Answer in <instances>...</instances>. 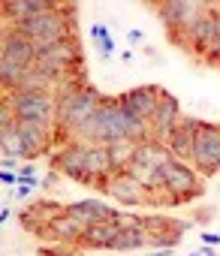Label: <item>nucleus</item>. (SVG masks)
I'll use <instances>...</instances> for the list:
<instances>
[{
  "label": "nucleus",
  "instance_id": "nucleus-1",
  "mask_svg": "<svg viewBox=\"0 0 220 256\" xmlns=\"http://www.w3.org/2000/svg\"><path fill=\"white\" fill-rule=\"evenodd\" d=\"M102 100H106V96H102L96 88H90V84L82 88V90H76V94L58 96V120H54L58 139H60V133H66L70 142H72V136L88 124V118L96 112V106H100Z\"/></svg>",
  "mask_w": 220,
  "mask_h": 256
},
{
  "label": "nucleus",
  "instance_id": "nucleus-2",
  "mask_svg": "<svg viewBox=\"0 0 220 256\" xmlns=\"http://www.w3.org/2000/svg\"><path fill=\"white\" fill-rule=\"evenodd\" d=\"M169 160H175V157H172V151H169L166 145H160V142H142V145L136 148V157H133V163H130L127 172H130L133 178H139V181L151 190V196H154V193L163 190L160 172H163V166H166Z\"/></svg>",
  "mask_w": 220,
  "mask_h": 256
},
{
  "label": "nucleus",
  "instance_id": "nucleus-3",
  "mask_svg": "<svg viewBox=\"0 0 220 256\" xmlns=\"http://www.w3.org/2000/svg\"><path fill=\"white\" fill-rule=\"evenodd\" d=\"M4 102L12 106L18 120H34V124H46L54 130L58 120V96L54 94H36V90H12L4 96Z\"/></svg>",
  "mask_w": 220,
  "mask_h": 256
},
{
  "label": "nucleus",
  "instance_id": "nucleus-4",
  "mask_svg": "<svg viewBox=\"0 0 220 256\" xmlns=\"http://www.w3.org/2000/svg\"><path fill=\"white\" fill-rule=\"evenodd\" d=\"M154 10L160 12V22L172 34V40L184 42L193 24L208 12V4H202V0H166V4H157Z\"/></svg>",
  "mask_w": 220,
  "mask_h": 256
},
{
  "label": "nucleus",
  "instance_id": "nucleus-5",
  "mask_svg": "<svg viewBox=\"0 0 220 256\" xmlns=\"http://www.w3.org/2000/svg\"><path fill=\"white\" fill-rule=\"evenodd\" d=\"M163 178V190L172 196V205H181V202H190L196 196H202V184H199V172L181 160H169L160 172Z\"/></svg>",
  "mask_w": 220,
  "mask_h": 256
},
{
  "label": "nucleus",
  "instance_id": "nucleus-6",
  "mask_svg": "<svg viewBox=\"0 0 220 256\" xmlns=\"http://www.w3.org/2000/svg\"><path fill=\"white\" fill-rule=\"evenodd\" d=\"M34 66L40 72H46L48 78H54V82L64 78V76H70L72 66H82V46H78V40L72 36V40L48 46L46 52H40V58H36Z\"/></svg>",
  "mask_w": 220,
  "mask_h": 256
},
{
  "label": "nucleus",
  "instance_id": "nucleus-7",
  "mask_svg": "<svg viewBox=\"0 0 220 256\" xmlns=\"http://www.w3.org/2000/svg\"><path fill=\"white\" fill-rule=\"evenodd\" d=\"M190 166H193L199 175H208V178L220 172V124L202 120V126L196 130Z\"/></svg>",
  "mask_w": 220,
  "mask_h": 256
},
{
  "label": "nucleus",
  "instance_id": "nucleus-8",
  "mask_svg": "<svg viewBox=\"0 0 220 256\" xmlns=\"http://www.w3.org/2000/svg\"><path fill=\"white\" fill-rule=\"evenodd\" d=\"M84 154H88V142H66V145H60V148L54 151L52 166H54V172H60L64 178H72V181L90 187V178H88V172H84Z\"/></svg>",
  "mask_w": 220,
  "mask_h": 256
},
{
  "label": "nucleus",
  "instance_id": "nucleus-9",
  "mask_svg": "<svg viewBox=\"0 0 220 256\" xmlns=\"http://www.w3.org/2000/svg\"><path fill=\"white\" fill-rule=\"evenodd\" d=\"M148 124H151V142L166 145V142L172 139V133L178 130V124H181V106H178V100L163 90L160 106H157V112L151 114Z\"/></svg>",
  "mask_w": 220,
  "mask_h": 256
},
{
  "label": "nucleus",
  "instance_id": "nucleus-10",
  "mask_svg": "<svg viewBox=\"0 0 220 256\" xmlns=\"http://www.w3.org/2000/svg\"><path fill=\"white\" fill-rule=\"evenodd\" d=\"M0 58H4V60H12V64H18V66H34L36 58H40V52H36V46H34L30 36L18 34V30L6 22V30H4V52H0Z\"/></svg>",
  "mask_w": 220,
  "mask_h": 256
},
{
  "label": "nucleus",
  "instance_id": "nucleus-11",
  "mask_svg": "<svg viewBox=\"0 0 220 256\" xmlns=\"http://www.w3.org/2000/svg\"><path fill=\"white\" fill-rule=\"evenodd\" d=\"M108 196L115 202H121V205H145V202H151V190L139 178H133L130 172L112 175V181H108Z\"/></svg>",
  "mask_w": 220,
  "mask_h": 256
},
{
  "label": "nucleus",
  "instance_id": "nucleus-12",
  "mask_svg": "<svg viewBox=\"0 0 220 256\" xmlns=\"http://www.w3.org/2000/svg\"><path fill=\"white\" fill-rule=\"evenodd\" d=\"M160 96H163V90H160L157 84H139V88H133V90H127V94H118V106L136 112V114L145 118V120H151V114H154L157 106H160Z\"/></svg>",
  "mask_w": 220,
  "mask_h": 256
},
{
  "label": "nucleus",
  "instance_id": "nucleus-13",
  "mask_svg": "<svg viewBox=\"0 0 220 256\" xmlns=\"http://www.w3.org/2000/svg\"><path fill=\"white\" fill-rule=\"evenodd\" d=\"M202 126V120L199 118H190V114H181V124H178V130L172 133V139L166 142V148L172 151V157L175 160H181V163H187L190 166V160H193V142H196V130Z\"/></svg>",
  "mask_w": 220,
  "mask_h": 256
},
{
  "label": "nucleus",
  "instance_id": "nucleus-14",
  "mask_svg": "<svg viewBox=\"0 0 220 256\" xmlns=\"http://www.w3.org/2000/svg\"><path fill=\"white\" fill-rule=\"evenodd\" d=\"M16 126H18V136H22V139H24V145H28L30 160H36L40 154H46V151L52 148V142H54V130H52V126H46V124L18 120Z\"/></svg>",
  "mask_w": 220,
  "mask_h": 256
},
{
  "label": "nucleus",
  "instance_id": "nucleus-15",
  "mask_svg": "<svg viewBox=\"0 0 220 256\" xmlns=\"http://www.w3.org/2000/svg\"><path fill=\"white\" fill-rule=\"evenodd\" d=\"M82 232H84V226H82L78 220H72L70 214H60V217H54L46 229H40L36 235H40V238H48V241H54V244L72 247V244H78Z\"/></svg>",
  "mask_w": 220,
  "mask_h": 256
},
{
  "label": "nucleus",
  "instance_id": "nucleus-16",
  "mask_svg": "<svg viewBox=\"0 0 220 256\" xmlns=\"http://www.w3.org/2000/svg\"><path fill=\"white\" fill-rule=\"evenodd\" d=\"M66 214L72 220H78L82 226H94V223H106V220H115L118 208H108L96 199H82V202H70L66 205Z\"/></svg>",
  "mask_w": 220,
  "mask_h": 256
},
{
  "label": "nucleus",
  "instance_id": "nucleus-17",
  "mask_svg": "<svg viewBox=\"0 0 220 256\" xmlns=\"http://www.w3.org/2000/svg\"><path fill=\"white\" fill-rule=\"evenodd\" d=\"M60 214H66V205H58V202H34L28 211H22L18 214V220H22V226L28 229V232H40V229H46L54 217H60Z\"/></svg>",
  "mask_w": 220,
  "mask_h": 256
},
{
  "label": "nucleus",
  "instance_id": "nucleus-18",
  "mask_svg": "<svg viewBox=\"0 0 220 256\" xmlns=\"http://www.w3.org/2000/svg\"><path fill=\"white\" fill-rule=\"evenodd\" d=\"M118 235H121V229L115 226V220L94 223V226H84V232H82V238H78V247H90V250H115Z\"/></svg>",
  "mask_w": 220,
  "mask_h": 256
},
{
  "label": "nucleus",
  "instance_id": "nucleus-19",
  "mask_svg": "<svg viewBox=\"0 0 220 256\" xmlns=\"http://www.w3.org/2000/svg\"><path fill=\"white\" fill-rule=\"evenodd\" d=\"M54 6L58 4H48V0H6L4 4V18L10 24H22V22L40 16V12H48Z\"/></svg>",
  "mask_w": 220,
  "mask_h": 256
},
{
  "label": "nucleus",
  "instance_id": "nucleus-20",
  "mask_svg": "<svg viewBox=\"0 0 220 256\" xmlns=\"http://www.w3.org/2000/svg\"><path fill=\"white\" fill-rule=\"evenodd\" d=\"M0 151L10 154V157H18V160H30L28 145H24V139L18 136V126H16V124H12V126H0Z\"/></svg>",
  "mask_w": 220,
  "mask_h": 256
},
{
  "label": "nucleus",
  "instance_id": "nucleus-21",
  "mask_svg": "<svg viewBox=\"0 0 220 256\" xmlns=\"http://www.w3.org/2000/svg\"><path fill=\"white\" fill-rule=\"evenodd\" d=\"M136 148H139V142H118V145L108 148V157H112V175L130 169V163L136 157Z\"/></svg>",
  "mask_w": 220,
  "mask_h": 256
},
{
  "label": "nucleus",
  "instance_id": "nucleus-22",
  "mask_svg": "<svg viewBox=\"0 0 220 256\" xmlns=\"http://www.w3.org/2000/svg\"><path fill=\"white\" fill-rule=\"evenodd\" d=\"M145 244H148V235H145L142 226H136V229H121V235L115 241V250H139Z\"/></svg>",
  "mask_w": 220,
  "mask_h": 256
},
{
  "label": "nucleus",
  "instance_id": "nucleus-23",
  "mask_svg": "<svg viewBox=\"0 0 220 256\" xmlns=\"http://www.w3.org/2000/svg\"><path fill=\"white\" fill-rule=\"evenodd\" d=\"M90 36L96 40V46H100V54H102V60L115 52V40H112V34H108V28L106 24H90Z\"/></svg>",
  "mask_w": 220,
  "mask_h": 256
},
{
  "label": "nucleus",
  "instance_id": "nucleus-24",
  "mask_svg": "<svg viewBox=\"0 0 220 256\" xmlns=\"http://www.w3.org/2000/svg\"><path fill=\"white\" fill-rule=\"evenodd\" d=\"M115 226H118V229H136V226H142V217H139V214L118 211V214H115Z\"/></svg>",
  "mask_w": 220,
  "mask_h": 256
},
{
  "label": "nucleus",
  "instance_id": "nucleus-25",
  "mask_svg": "<svg viewBox=\"0 0 220 256\" xmlns=\"http://www.w3.org/2000/svg\"><path fill=\"white\" fill-rule=\"evenodd\" d=\"M40 256H72V253H70V247L58 244V247H40Z\"/></svg>",
  "mask_w": 220,
  "mask_h": 256
},
{
  "label": "nucleus",
  "instance_id": "nucleus-26",
  "mask_svg": "<svg viewBox=\"0 0 220 256\" xmlns=\"http://www.w3.org/2000/svg\"><path fill=\"white\" fill-rule=\"evenodd\" d=\"M199 238H202V244H211V247L220 244V232H202Z\"/></svg>",
  "mask_w": 220,
  "mask_h": 256
},
{
  "label": "nucleus",
  "instance_id": "nucleus-27",
  "mask_svg": "<svg viewBox=\"0 0 220 256\" xmlns=\"http://www.w3.org/2000/svg\"><path fill=\"white\" fill-rule=\"evenodd\" d=\"M0 181H4V184H18V172H6V169H0Z\"/></svg>",
  "mask_w": 220,
  "mask_h": 256
},
{
  "label": "nucleus",
  "instance_id": "nucleus-28",
  "mask_svg": "<svg viewBox=\"0 0 220 256\" xmlns=\"http://www.w3.org/2000/svg\"><path fill=\"white\" fill-rule=\"evenodd\" d=\"M142 40H145V34H142V30H130V34H127V42H130V46H139Z\"/></svg>",
  "mask_w": 220,
  "mask_h": 256
},
{
  "label": "nucleus",
  "instance_id": "nucleus-29",
  "mask_svg": "<svg viewBox=\"0 0 220 256\" xmlns=\"http://www.w3.org/2000/svg\"><path fill=\"white\" fill-rule=\"evenodd\" d=\"M30 190H34V187H28V184H18V187H16V199H28V196H30Z\"/></svg>",
  "mask_w": 220,
  "mask_h": 256
},
{
  "label": "nucleus",
  "instance_id": "nucleus-30",
  "mask_svg": "<svg viewBox=\"0 0 220 256\" xmlns=\"http://www.w3.org/2000/svg\"><path fill=\"white\" fill-rule=\"evenodd\" d=\"M18 175H36V166H34V163H28V166H22V169H18Z\"/></svg>",
  "mask_w": 220,
  "mask_h": 256
},
{
  "label": "nucleus",
  "instance_id": "nucleus-31",
  "mask_svg": "<svg viewBox=\"0 0 220 256\" xmlns=\"http://www.w3.org/2000/svg\"><path fill=\"white\" fill-rule=\"evenodd\" d=\"M172 250H175V247H157L151 256H172Z\"/></svg>",
  "mask_w": 220,
  "mask_h": 256
},
{
  "label": "nucleus",
  "instance_id": "nucleus-32",
  "mask_svg": "<svg viewBox=\"0 0 220 256\" xmlns=\"http://www.w3.org/2000/svg\"><path fill=\"white\" fill-rule=\"evenodd\" d=\"M12 217V208H0V223H6Z\"/></svg>",
  "mask_w": 220,
  "mask_h": 256
},
{
  "label": "nucleus",
  "instance_id": "nucleus-33",
  "mask_svg": "<svg viewBox=\"0 0 220 256\" xmlns=\"http://www.w3.org/2000/svg\"><path fill=\"white\" fill-rule=\"evenodd\" d=\"M211 214H214V208H211V211H199V214H196V220H208Z\"/></svg>",
  "mask_w": 220,
  "mask_h": 256
},
{
  "label": "nucleus",
  "instance_id": "nucleus-34",
  "mask_svg": "<svg viewBox=\"0 0 220 256\" xmlns=\"http://www.w3.org/2000/svg\"><path fill=\"white\" fill-rule=\"evenodd\" d=\"M199 253H202V256H217V253H214V247H211V244H205V250H199Z\"/></svg>",
  "mask_w": 220,
  "mask_h": 256
},
{
  "label": "nucleus",
  "instance_id": "nucleus-35",
  "mask_svg": "<svg viewBox=\"0 0 220 256\" xmlns=\"http://www.w3.org/2000/svg\"><path fill=\"white\" fill-rule=\"evenodd\" d=\"M208 10H211L214 16H220V4H208Z\"/></svg>",
  "mask_w": 220,
  "mask_h": 256
},
{
  "label": "nucleus",
  "instance_id": "nucleus-36",
  "mask_svg": "<svg viewBox=\"0 0 220 256\" xmlns=\"http://www.w3.org/2000/svg\"><path fill=\"white\" fill-rule=\"evenodd\" d=\"M187 256H202V253H187Z\"/></svg>",
  "mask_w": 220,
  "mask_h": 256
}]
</instances>
